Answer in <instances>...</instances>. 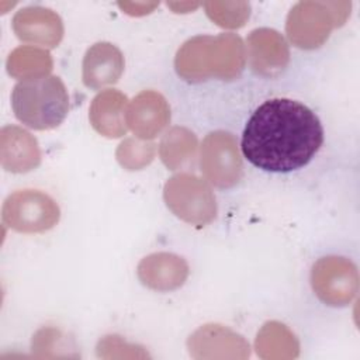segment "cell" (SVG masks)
Returning a JSON list of instances; mask_svg holds the SVG:
<instances>
[{
  "mask_svg": "<svg viewBox=\"0 0 360 360\" xmlns=\"http://www.w3.org/2000/svg\"><path fill=\"white\" fill-rule=\"evenodd\" d=\"M122 52L110 42L91 45L83 58V83L90 89H101L120 80L124 72Z\"/></svg>",
  "mask_w": 360,
  "mask_h": 360,
  "instance_id": "cell-15",
  "label": "cell"
},
{
  "mask_svg": "<svg viewBox=\"0 0 360 360\" xmlns=\"http://www.w3.org/2000/svg\"><path fill=\"white\" fill-rule=\"evenodd\" d=\"M13 30L18 39L45 48H55L63 38L60 17L51 8L28 6L13 17Z\"/></svg>",
  "mask_w": 360,
  "mask_h": 360,
  "instance_id": "cell-11",
  "label": "cell"
},
{
  "mask_svg": "<svg viewBox=\"0 0 360 360\" xmlns=\"http://www.w3.org/2000/svg\"><path fill=\"white\" fill-rule=\"evenodd\" d=\"M350 8V1H298L287 15V37L297 48H319L333 28L345 24Z\"/></svg>",
  "mask_w": 360,
  "mask_h": 360,
  "instance_id": "cell-4",
  "label": "cell"
},
{
  "mask_svg": "<svg viewBox=\"0 0 360 360\" xmlns=\"http://www.w3.org/2000/svg\"><path fill=\"white\" fill-rule=\"evenodd\" d=\"M0 162L11 173H27L41 163V150L34 135L17 125L0 131Z\"/></svg>",
  "mask_w": 360,
  "mask_h": 360,
  "instance_id": "cell-13",
  "label": "cell"
},
{
  "mask_svg": "<svg viewBox=\"0 0 360 360\" xmlns=\"http://www.w3.org/2000/svg\"><path fill=\"white\" fill-rule=\"evenodd\" d=\"M170 122V107L166 98L153 90H143L127 108V125L139 139H153Z\"/></svg>",
  "mask_w": 360,
  "mask_h": 360,
  "instance_id": "cell-12",
  "label": "cell"
},
{
  "mask_svg": "<svg viewBox=\"0 0 360 360\" xmlns=\"http://www.w3.org/2000/svg\"><path fill=\"white\" fill-rule=\"evenodd\" d=\"M169 7L174 10V13H188L198 7V3H167Z\"/></svg>",
  "mask_w": 360,
  "mask_h": 360,
  "instance_id": "cell-23",
  "label": "cell"
},
{
  "mask_svg": "<svg viewBox=\"0 0 360 360\" xmlns=\"http://www.w3.org/2000/svg\"><path fill=\"white\" fill-rule=\"evenodd\" d=\"M15 118L24 125L46 131L59 127L69 112V94L58 76L18 82L11 94Z\"/></svg>",
  "mask_w": 360,
  "mask_h": 360,
  "instance_id": "cell-3",
  "label": "cell"
},
{
  "mask_svg": "<svg viewBox=\"0 0 360 360\" xmlns=\"http://www.w3.org/2000/svg\"><path fill=\"white\" fill-rule=\"evenodd\" d=\"M245 65V44L232 32L193 37L179 48L174 58L177 75L193 83L211 77L232 80L242 73Z\"/></svg>",
  "mask_w": 360,
  "mask_h": 360,
  "instance_id": "cell-2",
  "label": "cell"
},
{
  "mask_svg": "<svg viewBox=\"0 0 360 360\" xmlns=\"http://www.w3.org/2000/svg\"><path fill=\"white\" fill-rule=\"evenodd\" d=\"M197 148L198 141L194 132L184 127H173L160 141L159 156L167 169L179 170L193 166Z\"/></svg>",
  "mask_w": 360,
  "mask_h": 360,
  "instance_id": "cell-17",
  "label": "cell"
},
{
  "mask_svg": "<svg viewBox=\"0 0 360 360\" xmlns=\"http://www.w3.org/2000/svg\"><path fill=\"white\" fill-rule=\"evenodd\" d=\"M200 167L210 183L229 188L243 176V163L235 135L226 131L210 132L200 150Z\"/></svg>",
  "mask_w": 360,
  "mask_h": 360,
  "instance_id": "cell-7",
  "label": "cell"
},
{
  "mask_svg": "<svg viewBox=\"0 0 360 360\" xmlns=\"http://www.w3.org/2000/svg\"><path fill=\"white\" fill-rule=\"evenodd\" d=\"M246 56L256 75L278 76L288 65L290 49L280 32L271 28H256L246 39Z\"/></svg>",
  "mask_w": 360,
  "mask_h": 360,
  "instance_id": "cell-9",
  "label": "cell"
},
{
  "mask_svg": "<svg viewBox=\"0 0 360 360\" xmlns=\"http://www.w3.org/2000/svg\"><path fill=\"white\" fill-rule=\"evenodd\" d=\"M128 98L115 89L100 91L90 104V124L93 128L107 138H120L125 135Z\"/></svg>",
  "mask_w": 360,
  "mask_h": 360,
  "instance_id": "cell-16",
  "label": "cell"
},
{
  "mask_svg": "<svg viewBox=\"0 0 360 360\" xmlns=\"http://www.w3.org/2000/svg\"><path fill=\"white\" fill-rule=\"evenodd\" d=\"M167 208L181 221L204 226L217 217V200L208 183L191 173H177L163 188Z\"/></svg>",
  "mask_w": 360,
  "mask_h": 360,
  "instance_id": "cell-5",
  "label": "cell"
},
{
  "mask_svg": "<svg viewBox=\"0 0 360 360\" xmlns=\"http://www.w3.org/2000/svg\"><path fill=\"white\" fill-rule=\"evenodd\" d=\"M311 285L315 295L323 304L330 307H346L357 294V267L346 257H321L312 266Z\"/></svg>",
  "mask_w": 360,
  "mask_h": 360,
  "instance_id": "cell-8",
  "label": "cell"
},
{
  "mask_svg": "<svg viewBox=\"0 0 360 360\" xmlns=\"http://www.w3.org/2000/svg\"><path fill=\"white\" fill-rule=\"evenodd\" d=\"M323 142L318 115L295 100L271 98L260 104L242 134L243 156L266 172H291L305 166Z\"/></svg>",
  "mask_w": 360,
  "mask_h": 360,
  "instance_id": "cell-1",
  "label": "cell"
},
{
  "mask_svg": "<svg viewBox=\"0 0 360 360\" xmlns=\"http://www.w3.org/2000/svg\"><path fill=\"white\" fill-rule=\"evenodd\" d=\"M256 352L263 359H292L298 356V340L283 323L271 321L262 326L256 338Z\"/></svg>",
  "mask_w": 360,
  "mask_h": 360,
  "instance_id": "cell-18",
  "label": "cell"
},
{
  "mask_svg": "<svg viewBox=\"0 0 360 360\" xmlns=\"http://www.w3.org/2000/svg\"><path fill=\"white\" fill-rule=\"evenodd\" d=\"M187 276V262L174 253H152L143 257L138 264L141 283L155 291L176 290L184 284Z\"/></svg>",
  "mask_w": 360,
  "mask_h": 360,
  "instance_id": "cell-14",
  "label": "cell"
},
{
  "mask_svg": "<svg viewBox=\"0 0 360 360\" xmlns=\"http://www.w3.org/2000/svg\"><path fill=\"white\" fill-rule=\"evenodd\" d=\"M3 222L22 233H41L53 228L60 217L56 201L39 190H17L3 204Z\"/></svg>",
  "mask_w": 360,
  "mask_h": 360,
  "instance_id": "cell-6",
  "label": "cell"
},
{
  "mask_svg": "<svg viewBox=\"0 0 360 360\" xmlns=\"http://www.w3.org/2000/svg\"><path fill=\"white\" fill-rule=\"evenodd\" d=\"M194 359H246L249 343L239 333L218 323L198 328L187 340Z\"/></svg>",
  "mask_w": 360,
  "mask_h": 360,
  "instance_id": "cell-10",
  "label": "cell"
},
{
  "mask_svg": "<svg viewBox=\"0 0 360 360\" xmlns=\"http://www.w3.org/2000/svg\"><path fill=\"white\" fill-rule=\"evenodd\" d=\"M118 6L124 10V13L129 14V15H145L149 14L155 7H158V3H141V1H135V3H118Z\"/></svg>",
  "mask_w": 360,
  "mask_h": 360,
  "instance_id": "cell-22",
  "label": "cell"
},
{
  "mask_svg": "<svg viewBox=\"0 0 360 360\" xmlns=\"http://www.w3.org/2000/svg\"><path fill=\"white\" fill-rule=\"evenodd\" d=\"M53 60L48 51L22 45L15 48L7 58V72L18 80H30L48 76Z\"/></svg>",
  "mask_w": 360,
  "mask_h": 360,
  "instance_id": "cell-19",
  "label": "cell"
},
{
  "mask_svg": "<svg viewBox=\"0 0 360 360\" xmlns=\"http://www.w3.org/2000/svg\"><path fill=\"white\" fill-rule=\"evenodd\" d=\"M156 155V146L152 142L139 138L124 139L115 152L118 163L127 170H139L148 166Z\"/></svg>",
  "mask_w": 360,
  "mask_h": 360,
  "instance_id": "cell-21",
  "label": "cell"
},
{
  "mask_svg": "<svg viewBox=\"0 0 360 360\" xmlns=\"http://www.w3.org/2000/svg\"><path fill=\"white\" fill-rule=\"evenodd\" d=\"M207 15L222 28H240L250 15L248 1H205Z\"/></svg>",
  "mask_w": 360,
  "mask_h": 360,
  "instance_id": "cell-20",
  "label": "cell"
}]
</instances>
